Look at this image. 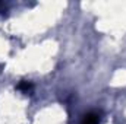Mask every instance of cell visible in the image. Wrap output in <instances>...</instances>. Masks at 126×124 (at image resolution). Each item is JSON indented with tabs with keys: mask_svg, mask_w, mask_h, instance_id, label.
I'll return each instance as SVG.
<instances>
[{
	"mask_svg": "<svg viewBox=\"0 0 126 124\" xmlns=\"http://www.w3.org/2000/svg\"><path fill=\"white\" fill-rule=\"evenodd\" d=\"M81 124H100V114H97V112H88L82 118Z\"/></svg>",
	"mask_w": 126,
	"mask_h": 124,
	"instance_id": "1",
	"label": "cell"
},
{
	"mask_svg": "<svg viewBox=\"0 0 126 124\" xmlns=\"http://www.w3.org/2000/svg\"><path fill=\"white\" fill-rule=\"evenodd\" d=\"M32 83L31 82H27V80H24V82H21L19 85H18V89L19 91H22V92H25V93H28L30 91H32Z\"/></svg>",
	"mask_w": 126,
	"mask_h": 124,
	"instance_id": "2",
	"label": "cell"
}]
</instances>
